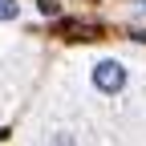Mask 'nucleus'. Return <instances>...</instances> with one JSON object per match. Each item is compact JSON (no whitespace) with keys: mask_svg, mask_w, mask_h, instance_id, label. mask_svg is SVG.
Masks as SVG:
<instances>
[{"mask_svg":"<svg viewBox=\"0 0 146 146\" xmlns=\"http://www.w3.org/2000/svg\"><path fill=\"white\" fill-rule=\"evenodd\" d=\"M94 85L102 89V94H118V89L126 85V69L118 61H98L94 65Z\"/></svg>","mask_w":146,"mask_h":146,"instance_id":"nucleus-1","label":"nucleus"},{"mask_svg":"<svg viewBox=\"0 0 146 146\" xmlns=\"http://www.w3.org/2000/svg\"><path fill=\"white\" fill-rule=\"evenodd\" d=\"M16 12H21L16 0H0V21H16Z\"/></svg>","mask_w":146,"mask_h":146,"instance_id":"nucleus-2","label":"nucleus"},{"mask_svg":"<svg viewBox=\"0 0 146 146\" xmlns=\"http://www.w3.org/2000/svg\"><path fill=\"white\" fill-rule=\"evenodd\" d=\"M36 4H41L45 16H57V12H61V0H36Z\"/></svg>","mask_w":146,"mask_h":146,"instance_id":"nucleus-3","label":"nucleus"}]
</instances>
